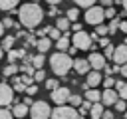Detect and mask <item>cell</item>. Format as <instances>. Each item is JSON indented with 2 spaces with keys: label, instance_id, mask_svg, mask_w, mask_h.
Returning <instances> with one entry per match:
<instances>
[{
  "label": "cell",
  "instance_id": "36",
  "mask_svg": "<svg viewBox=\"0 0 127 119\" xmlns=\"http://www.w3.org/2000/svg\"><path fill=\"white\" fill-rule=\"evenodd\" d=\"M34 81H46V71H44V69H36Z\"/></svg>",
  "mask_w": 127,
  "mask_h": 119
},
{
  "label": "cell",
  "instance_id": "30",
  "mask_svg": "<svg viewBox=\"0 0 127 119\" xmlns=\"http://www.w3.org/2000/svg\"><path fill=\"white\" fill-rule=\"evenodd\" d=\"M56 87H60V81H58V79H54V77H48V79H46V89L54 91Z\"/></svg>",
  "mask_w": 127,
  "mask_h": 119
},
{
  "label": "cell",
  "instance_id": "46",
  "mask_svg": "<svg viewBox=\"0 0 127 119\" xmlns=\"http://www.w3.org/2000/svg\"><path fill=\"white\" fill-rule=\"evenodd\" d=\"M99 4L103 8H109V6H113V0H99Z\"/></svg>",
  "mask_w": 127,
  "mask_h": 119
},
{
  "label": "cell",
  "instance_id": "3",
  "mask_svg": "<svg viewBox=\"0 0 127 119\" xmlns=\"http://www.w3.org/2000/svg\"><path fill=\"white\" fill-rule=\"evenodd\" d=\"M103 20H105V8L103 6L93 4V6H89L85 10V24L97 26V24H103Z\"/></svg>",
  "mask_w": 127,
  "mask_h": 119
},
{
  "label": "cell",
  "instance_id": "51",
  "mask_svg": "<svg viewBox=\"0 0 127 119\" xmlns=\"http://www.w3.org/2000/svg\"><path fill=\"white\" fill-rule=\"evenodd\" d=\"M58 14V10H56V6H52L50 10H48V16H56Z\"/></svg>",
  "mask_w": 127,
  "mask_h": 119
},
{
  "label": "cell",
  "instance_id": "7",
  "mask_svg": "<svg viewBox=\"0 0 127 119\" xmlns=\"http://www.w3.org/2000/svg\"><path fill=\"white\" fill-rule=\"evenodd\" d=\"M69 95H71L69 87L60 85V87H56V89L52 91V101H54L56 105H65V103H67V99H69Z\"/></svg>",
  "mask_w": 127,
  "mask_h": 119
},
{
  "label": "cell",
  "instance_id": "35",
  "mask_svg": "<svg viewBox=\"0 0 127 119\" xmlns=\"http://www.w3.org/2000/svg\"><path fill=\"white\" fill-rule=\"evenodd\" d=\"M115 81H117V79H113L111 75H107V77H103V81H101V83H103V87H105V89H109V87H115Z\"/></svg>",
  "mask_w": 127,
  "mask_h": 119
},
{
  "label": "cell",
  "instance_id": "57",
  "mask_svg": "<svg viewBox=\"0 0 127 119\" xmlns=\"http://www.w3.org/2000/svg\"><path fill=\"white\" fill-rule=\"evenodd\" d=\"M4 58V50H2V46H0V60Z\"/></svg>",
  "mask_w": 127,
  "mask_h": 119
},
{
  "label": "cell",
  "instance_id": "43",
  "mask_svg": "<svg viewBox=\"0 0 127 119\" xmlns=\"http://www.w3.org/2000/svg\"><path fill=\"white\" fill-rule=\"evenodd\" d=\"M101 119H115V115H113V111H109V107H105V109H103Z\"/></svg>",
  "mask_w": 127,
  "mask_h": 119
},
{
  "label": "cell",
  "instance_id": "55",
  "mask_svg": "<svg viewBox=\"0 0 127 119\" xmlns=\"http://www.w3.org/2000/svg\"><path fill=\"white\" fill-rule=\"evenodd\" d=\"M4 30H6V28H4V24H2V20H0V38L4 36Z\"/></svg>",
  "mask_w": 127,
  "mask_h": 119
},
{
  "label": "cell",
  "instance_id": "22",
  "mask_svg": "<svg viewBox=\"0 0 127 119\" xmlns=\"http://www.w3.org/2000/svg\"><path fill=\"white\" fill-rule=\"evenodd\" d=\"M30 61H32V65H34L36 69H42V65L46 63V58H44V54H36V56L30 58Z\"/></svg>",
  "mask_w": 127,
  "mask_h": 119
},
{
  "label": "cell",
  "instance_id": "45",
  "mask_svg": "<svg viewBox=\"0 0 127 119\" xmlns=\"http://www.w3.org/2000/svg\"><path fill=\"white\" fill-rule=\"evenodd\" d=\"M97 42H99V46H103V48H105V46H109V40H107V36H101Z\"/></svg>",
  "mask_w": 127,
  "mask_h": 119
},
{
  "label": "cell",
  "instance_id": "17",
  "mask_svg": "<svg viewBox=\"0 0 127 119\" xmlns=\"http://www.w3.org/2000/svg\"><path fill=\"white\" fill-rule=\"evenodd\" d=\"M28 111H30V107H28V105H24V103H16V105H14V109H12V113H14V117H16V119H24V117L28 115Z\"/></svg>",
  "mask_w": 127,
  "mask_h": 119
},
{
  "label": "cell",
  "instance_id": "47",
  "mask_svg": "<svg viewBox=\"0 0 127 119\" xmlns=\"http://www.w3.org/2000/svg\"><path fill=\"white\" fill-rule=\"evenodd\" d=\"M71 30H73V32H79V30H81V24H77V22H71Z\"/></svg>",
  "mask_w": 127,
  "mask_h": 119
},
{
  "label": "cell",
  "instance_id": "4",
  "mask_svg": "<svg viewBox=\"0 0 127 119\" xmlns=\"http://www.w3.org/2000/svg\"><path fill=\"white\" fill-rule=\"evenodd\" d=\"M28 115H30L32 119H50V115H52V107H50L46 101H34V103L30 105Z\"/></svg>",
  "mask_w": 127,
  "mask_h": 119
},
{
  "label": "cell",
  "instance_id": "27",
  "mask_svg": "<svg viewBox=\"0 0 127 119\" xmlns=\"http://www.w3.org/2000/svg\"><path fill=\"white\" fill-rule=\"evenodd\" d=\"M18 69H20V67H18L16 63H8V65L4 67V75H6V77H10V75H16V73H18Z\"/></svg>",
  "mask_w": 127,
  "mask_h": 119
},
{
  "label": "cell",
  "instance_id": "32",
  "mask_svg": "<svg viewBox=\"0 0 127 119\" xmlns=\"http://www.w3.org/2000/svg\"><path fill=\"white\" fill-rule=\"evenodd\" d=\"M95 34H97L99 38H101V36H107V34H109V28L103 26V24H97V26H95Z\"/></svg>",
  "mask_w": 127,
  "mask_h": 119
},
{
  "label": "cell",
  "instance_id": "8",
  "mask_svg": "<svg viewBox=\"0 0 127 119\" xmlns=\"http://www.w3.org/2000/svg\"><path fill=\"white\" fill-rule=\"evenodd\" d=\"M87 61H89V65H91V69H95V71H101L107 63V58L103 56V54H99V52H91L89 56H87Z\"/></svg>",
  "mask_w": 127,
  "mask_h": 119
},
{
  "label": "cell",
  "instance_id": "33",
  "mask_svg": "<svg viewBox=\"0 0 127 119\" xmlns=\"http://www.w3.org/2000/svg\"><path fill=\"white\" fill-rule=\"evenodd\" d=\"M0 119H14V113H12V109L0 107Z\"/></svg>",
  "mask_w": 127,
  "mask_h": 119
},
{
  "label": "cell",
  "instance_id": "50",
  "mask_svg": "<svg viewBox=\"0 0 127 119\" xmlns=\"http://www.w3.org/2000/svg\"><path fill=\"white\" fill-rule=\"evenodd\" d=\"M75 52H77V48H73V46H69V48H67V54H69L71 58L75 56Z\"/></svg>",
  "mask_w": 127,
  "mask_h": 119
},
{
  "label": "cell",
  "instance_id": "11",
  "mask_svg": "<svg viewBox=\"0 0 127 119\" xmlns=\"http://www.w3.org/2000/svg\"><path fill=\"white\" fill-rule=\"evenodd\" d=\"M113 63H117V65H123V63H127V46L125 44H119V46H115V52H113Z\"/></svg>",
  "mask_w": 127,
  "mask_h": 119
},
{
  "label": "cell",
  "instance_id": "5",
  "mask_svg": "<svg viewBox=\"0 0 127 119\" xmlns=\"http://www.w3.org/2000/svg\"><path fill=\"white\" fill-rule=\"evenodd\" d=\"M50 119H79V113L75 111V107L71 105H58L56 109H52Z\"/></svg>",
  "mask_w": 127,
  "mask_h": 119
},
{
  "label": "cell",
  "instance_id": "38",
  "mask_svg": "<svg viewBox=\"0 0 127 119\" xmlns=\"http://www.w3.org/2000/svg\"><path fill=\"white\" fill-rule=\"evenodd\" d=\"M113 52H115V46H111V44H109V46H105V52H103V56L111 60V58H113Z\"/></svg>",
  "mask_w": 127,
  "mask_h": 119
},
{
  "label": "cell",
  "instance_id": "41",
  "mask_svg": "<svg viewBox=\"0 0 127 119\" xmlns=\"http://www.w3.org/2000/svg\"><path fill=\"white\" fill-rule=\"evenodd\" d=\"M115 16H117V14H115V8H113V6L105 8V18H109V20H111V18H115Z\"/></svg>",
  "mask_w": 127,
  "mask_h": 119
},
{
  "label": "cell",
  "instance_id": "6",
  "mask_svg": "<svg viewBox=\"0 0 127 119\" xmlns=\"http://www.w3.org/2000/svg\"><path fill=\"white\" fill-rule=\"evenodd\" d=\"M71 46L77 48V50H91V48H93V42H91V36H89L87 32L79 30V32H73V36H71Z\"/></svg>",
  "mask_w": 127,
  "mask_h": 119
},
{
  "label": "cell",
  "instance_id": "20",
  "mask_svg": "<svg viewBox=\"0 0 127 119\" xmlns=\"http://www.w3.org/2000/svg\"><path fill=\"white\" fill-rule=\"evenodd\" d=\"M115 91L119 93V99H127V81L117 79L115 81Z\"/></svg>",
  "mask_w": 127,
  "mask_h": 119
},
{
  "label": "cell",
  "instance_id": "24",
  "mask_svg": "<svg viewBox=\"0 0 127 119\" xmlns=\"http://www.w3.org/2000/svg\"><path fill=\"white\" fill-rule=\"evenodd\" d=\"M14 42H16V38H14V36H6V38L2 40V44H0V46H2V50H4V52H10V50H12V46H14Z\"/></svg>",
  "mask_w": 127,
  "mask_h": 119
},
{
  "label": "cell",
  "instance_id": "34",
  "mask_svg": "<svg viewBox=\"0 0 127 119\" xmlns=\"http://www.w3.org/2000/svg\"><path fill=\"white\" fill-rule=\"evenodd\" d=\"M73 2H75L79 8H85V10H87V8H89V6H93L97 0H73Z\"/></svg>",
  "mask_w": 127,
  "mask_h": 119
},
{
  "label": "cell",
  "instance_id": "48",
  "mask_svg": "<svg viewBox=\"0 0 127 119\" xmlns=\"http://www.w3.org/2000/svg\"><path fill=\"white\" fill-rule=\"evenodd\" d=\"M22 103H24V105H28V107H30V105H32V103H34V101H32V97H30V95H26V97H24V101H22Z\"/></svg>",
  "mask_w": 127,
  "mask_h": 119
},
{
  "label": "cell",
  "instance_id": "12",
  "mask_svg": "<svg viewBox=\"0 0 127 119\" xmlns=\"http://www.w3.org/2000/svg\"><path fill=\"white\" fill-rule=\"evenodd\" d=\"M73 69L77 71V75H85V73L91 71V65H89L87 58H85V60H83V58H77V60H73Z\"/></svg>",
  "mask_w": 127,
  "mask_h": 119
},
{
  "label": "cell",
  "instance_id": "1",
  "mask_svg": "<svg viewBox=\"0 0 127 119\" xmlns=\"http://www.w3.org/2000/svg\"><path fill=\"white\" fill-rule=\"evenodd\" d=\"M18 18H20V24L24 28H38L44 20V10L40 4L36 2H28V4H22L20 10H18Z\"/></svg>",
  "mask_w": 127,
  "mask_h": 119
},
{
  "label": "cell",
  "instance_id": "52",
  "mask_svg": "<svg viewBox=\"0 0 127 119\" xmlns=\"http://www.w3.org/2000/svg\"><path fill=\"white\" fill-rule=\"evenodd\" d=\"M121 75H123V77H127V63H123V65H121Z\"/></svg>",
  "mask_w": 127,
  "mask_h": 119
},
{
  "label": "cell",
  "instance_id": "18",
  "mask_svg": "<svg viewBox=\"0 0 127 119\" xmlns=\"http://www.w3.org/2000/svg\"><path fill=\"white\" fill-rule=\"evenodd\" d=\"M103 103L101 101H97V103H91V107H89V115H91V119H101V115H103Z\"/></svg>",
  "mask_w": 127,
  "mask_h": 119
},
{
  "label": "cell",
  "instance_id": "59",
  "mask_svg": "<svg viewBox=\"0 0 127 119\" xmlns=\"http://www.w3.org/2000/svg\"><path fill=\"white\" fill-rule=\"evenodd\" d=\"M123 44H125V46H127V36H125V40H123Z\"/></svg>",
  "mask_w": 127,
  "mask_h": 119
},
{
  "label": "cell",
  "instance_id": "10",
  "mask_svg": "<svg viewBox=\"0 0 127 119\" xmlns=\"http://www.w3.org/2000/svg\"><path fill=\"white\" fill-rule=\"evenodd\" d=\"M117 99H119V93L115 91V87H109V89L101 91V103H103V107H113Z\"/></svg>",
  "mask_w": 127,
  "mask_h": 119
},
{
  "label": "cell",
  "instance_id": "53",
  "mask_svg": "<svg viewBox=\"0 0 127 119\" xmlns=\"http://www.w3.org/2000/svg\"><path fill=\"white\" fill-rule=\"evenodd\" d=\"M103 71H105V75H111V65H105Z\"/></svg>",
  "mask_w": 127,
  "mask_h": 119
},
{
  "label": "cell",
  "instance_id": "15",
  "mask_svg": "<svg viewBox=\"0 0 127 119\" xmlns=\"http://www.w3.org/2000/svg\"><path fill=\"white\" fill-rule=\"evenodd\" d=\"M83 97H85L87 101H91V103H97V101H101V91H99L97 87H89V89L83 93Z\"/></svg>",
  "mask_w": 127,
  "mask_h": 119
},
{
  "label": "cell",
  "instance_id": "28",
  "mask_svg": "<svg viewBox=\"0 0 127 119\" xmlns=\"http://www.w3.org/2000/svg\"><path fill=\"white\" fill-rule=\"evenodd\" d=\"M81 101H83V97L81 95H69V99H67V105H71V107H79L81 105Z\"/></svg>",
  "mask_w": 127,
  "mask_h": 119
},
{
  "label": "cell",
  "instance_id": "23",
  "mask_svg": "<svg viewBox=\"0 0 127 119\" xmlns=\"http://www.w3.org/2000/svg\"><path fill=\"white\" fill-rule=\"evenodd\" d=\"M46 30H48V38H50L52 42H56V40H60V38H62V32H60L56 26H48Z\"/></svg>",
  "mask_w": 127,
  "mask_h": 119
},
{
  "label": "cell",
  "instance_id": "39",
  "mask_svg": "<svg viewBox=\"0 0 127 119\" xmlns=\"http://www.w3.org/2000/svg\"><path fill=\"white\" fill-rule=\"evenodd\" d=\"M2 24H4V28H14V26H16V22H14L10 16H6V18L2 20Z\"/></svg>",
  "mask_w": 127,
  "mask_h": 119
},
{
  "label": "cell",
  "instance_id": "58",
  "mask_svg": "<svg viewBox=\"0 0 127 119\" xmlns=\"http://www.w3.org/2000/svg\"><path fill=\"white\" fill-rule=\"evenodd\" d=\"M123 117H125V119H127V109H125V111H123Z\"/></svg>",
  "mask_w": 127,
  "mask_h": 119
},
{
  "label": "cell",
  "instance_id": "25",
  "mask_svg": "<svg viewBox=\"0 0 127 119\" xmlns=\"http://www.w3.org/2000/svg\"><path fill=\"white\" fill-rule=\"evenodd\" d=\"M12 89H14V91H26V83L20 79V75H16V77L12 79Z\"/></svg>",
  "mask_w": 127,
  "mask_h": 119
},
{
  "label": "cell",
  "instance_id": "54",
  "mask_svg": "<svg viewBox=\"0 0 127 119\" xmlns=\"http://www.w3.org/2000/svg\"><path fill=\"white\" fill-rule=\"evenodd\" d=\"M46 2H48V4H52V6H58L62 0H46Z\"/></svg>",
  "mask_w": 127,
  "mask_h": 119
},
{
  "label": "cell",
  "instance_id": "37",
  "mask_svg": "<svg viewBox=\"0 0 127 119\" xmlns=\"http://www.w3.org/2000/svg\"><path fill=\"white\" fill-rule=\"evenodd\" d=\"M113 107H115L117 111H125V109H127V103H125V99H117Z\"/></svg>",
  "mask_w": 127,
  "mask_h": 119
},
{
  "label": "cell",
  "instance_id": "44",
  "mask_svg": "<svg viewBox=\"0 0 127 119\" xmlns=\"http://www.w3.org/2000/svg\"><path fill=\"white\" fill-rule=\"evenodd\" d=\"M119 30L127 36V20H121V22H119Z\"/></svg>",
  "mask_w": 127,
  "mask_h": 119
},
{
  "label": "cell",
  "instance_id": "26",
  "mask_svg": "<svg viewBox=\"0 0 127 119\" xmlns=\"http://www.w3.org/2000/svg\"><path fill=\"white\" fill-rule=\"evenodd\" d=\"M65 18H67L69 22H77V18H79V8H69V10L65 12Z\"/></svg>",
  "mask_w": 127,
  "mask_h": 119
},
{
  "label": "cell",
  "instance_id": "13",
  "mask_svg": "<svg viewBox=\"0 0 127 119\" xmlns=\"http://www.w3.org/2000/svg\"><path fill=\"white\" fill-rule=\"evenodd\" d=\"M101 81H103V75H101V71H95V69H91L89 73H85V83H87L89 87H99V85H101Z\"/></svg>",
  "mask_w": 127,
  "mask_h": 119
},
{
  "label": "cell",
  "instance_id": "31",
  "mask_svg": "<svg viewBox=\"0 0 127 119\" xmlns=\"http://www.w3.org/2000/svg\"><path fill=\"white\" fill-rule=\"evenodd\" d=\"M89 107H91V101L83 99V101H81V105H79V117H81V115H85V113H89Z\"/></svg>",
  "mask_w": 127,
  "mask_h": 119
},
{
  "label": "cell",
  "instance_id": "14",
  "mask_svg": "<svg viewBox=\"0 0 127 119\" xmlns=\"http://www.w3.org/2000/svg\"><path fill=\"white\" fill-rule=\"evenodd\" d=\"M54 46L58 48V52H67V48L71 46V40H69V32L62 34V38H60V40H56V44H54Z\"/></svg>",
  "mask_w": 127,
  "mask_h": 119
},
{
  "label": "cell",
  "instance_id": "2",
  "mask_svg": "<svg viewBox=\"0 0 127 119\" xmlns=\"http://www.w3.org/2000/svg\"><path fill=\"white\" fill-rule=\"evenodd\" d=\"M50 67H52V71H54L56 75L64 77V75H67V73L71 71V67H73V58H71L67 52H56V54L50 56Z\"/></svg>",
  "mask_w": 127,
  "mask_h": 119
},
{
  "label": "cell",
  "instance_id": "56",
  "mask_svg": "<svg viewBox=\"0 0 127 119\" xmlns=\"http://www.w3.org/2000/svg\"><path fill=\"white\" fill-rule=\"evenodd\" d=\"M121 6H123V10L127 12V0H123V4H121Z\"/></svg>",
  "mask_w": 127,
  "mask_h": 119
},
{
  "label": "cell",
  "instance_id": "49",
  "mask_svg": "<svg viewBox=\"0 0 127 119\" xmlns=\"http://www.w3.org/2000/svg\"><path fill=\"white\" fill-rule=\"evenodd\" d=\"M26 40H28V44H34V46H36V42H38V40H36L32 34H30V36H26Z\"/></svg>",
  "mask_w": 127,
  "mask_h": 119
},
{
  "label": "cell",
  "instance_id": "29",
  "mask_svg": "<svg viewBox=\"0 0 127 119\" xmlns=\"http://www.w3.org/2000/svg\"><path fill=\"white\" fill-rule=\"evenodd\" d=\"M119 22H121V20H119L117 16H115V18H111V22H109V26H107V28H109V34H111V36H113V34H115L117 30H119Z\"/></svg>",
  "mask_w": 127,
  "mask_h": 119
},
{
  "label": "cell",
  "instance_id": "9",
  "mask_svg": "<svg viewBox=\"0 0 127 119\" xmlns=\"http://www.w3.org/2000/svg\"><path fill=\"white\" fill-rule=\"evenodd\" d=\"M14 101V89L8 83H0V107H8Z\"/></svg>",
  "mask_w": 127,
  "mask_h": 119
},
{
  "label": "cell",
  "instance_id": "16",
  "mask_svg": "<svg viewBox=\"0 0 127 119\" xmlns=\"http://www.w3.org/2000/svg\"><path fill=\"white\" fill-rule=\"evenodd\" d=\"M52 46H54V44H52V40H50L48 36H44V38H40V40L36 42V48H38V52H40V54H46Z\"/></svg>",
  "mask_w": 127,
  "mask_h": 119
},
{
  "label": "cell",
  "instance_id": "40",
  "mask_svg": "<svg viewBox=\"0 0 127 119\" xmlns=\"http://www.w3.org/2000/svg\"><path fill=\"white\" fill-rule=\"evenodd\" d=\"M20 79H22V81L26 83V87L34 83V77H32V75H28V73H24V75H20Z\"/></svg>",
  "mask_w": 127,
  "mask_h": 119
},
{
  "label": "cell",
  "instance_id": "19",
  "mask_svg": "<svg viewBox=\"0 0 127 119\" xmlns=\"http://www.w3.org/2000/svg\"><path fill=\"white\" fill-rule=\"evenodd\" d=\"M56 28H58L60 32H64V34H65V32H69V30H71V22H69L65 16H62V18H58V22H56Z\"/></svg>",
  "mask_w": 127,
  "mask_h": 119
},
{
  "label": "cell",
  "instance_id": "21",
  "mask_svg": "<svg viewBox=\"0 0 127 119\" xmlns=\"http://www.w3.org/2000/svg\"><path fill=\"white\" fill-rule=\"evenodd\" d=\"M18 4H20V0H0V10H4V12H12Z\"/></svg>",
  "mask_w": 127,
  "mask_h": 119
},
{
  "label": "cell",
  "instance_id": "42",
  "mask_svg": "<svg viewBox=\"0 0 127 119\" xmlns=\"http://www.w3.org/2000/svg\"><path fill=\"white\" fill-rule=\"evenodd\" d=\"M26 93H28V95H36V93H38V85H36V83L28 85V87H26Z\"/></svg>",
  "mask_w": 127,
  "mask_h": 119
}]
</instances>
